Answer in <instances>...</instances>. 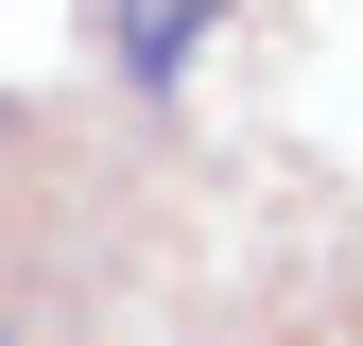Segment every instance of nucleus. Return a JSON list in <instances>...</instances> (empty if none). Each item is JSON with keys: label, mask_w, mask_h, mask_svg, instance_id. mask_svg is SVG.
<instances>
[{"label": "nucleus", "mask_w": 363, "mask_h": 346, "mask_svg": "<svg viewBox=\"0 0 363 346\" xmlns=\"http://www.w3.org/2000/svg\"><path fill=\"white\" fill-rule=\"evenodd\" d=\"M0 346H18V329H0Z\"/></svg>", "instance_id": "obj_2"}, {"label": "nucleus", "mask_w": 363, "mask_h": 346, "mask_svg": "<svg viewBox=\"0 0 363 346\" xmlns=\"http://www.w3.org/2000/svg\"><path fill=\"white\" fill-rule=\"evenodd\" d=\"M208 35H242V0H104V69L139 86V104H173V86L208 69Z\"/></svg>", "instance_id": "obj_1"}]
</instances>
